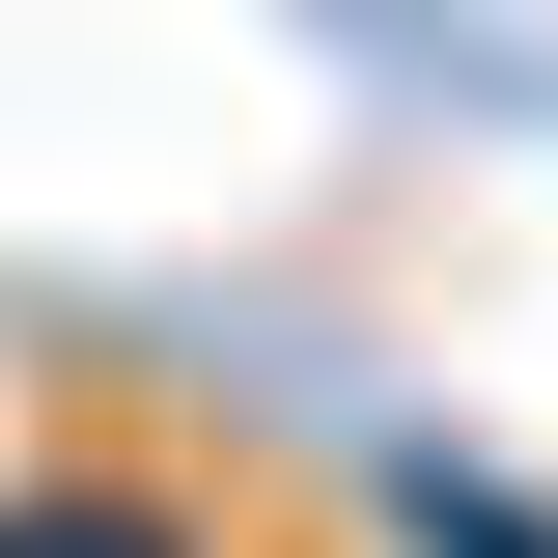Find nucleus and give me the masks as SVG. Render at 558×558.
<instances>
[{"mask_svg":"<svg viewBox=\"0 0 558 558\" xmlns=\"http://www.w3.org/2000/svg\"><path fill=\"white\" fill-rule=\"evenodd\" d=\"M0 558H223V531L168 475H84V447H57V475H0Z\"/></svg>","mask_w":558,"mask_h":558,"instance_id":"1","label":"nucleus"}]
</instances>
